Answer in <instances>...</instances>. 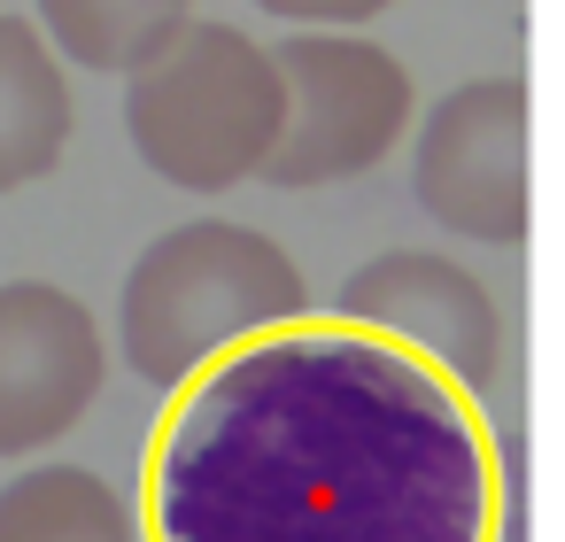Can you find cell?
<instances>
[{
    "mask_svg": "<svg viewBox=\"0 0 565 542\" xmlns=\"http://www.w3.org/2000/svg\"><path fill=\"white\" fill-rule=\"evenodd\" d=\"M503 449L465 380L356 318L248 333L163 395L140 542H503Z\"/></svg>",
    "mask_w": 565,
    "mask_h": 542,
    "instance_id": "obj_1",
    "label": "cell"
},
{
    "mask_svg": "<svg viewBox=\"0 0 565 542\" xmlns=\"http://www.w3.org/2000/svg\"><path fill=\"white\" fill-rule=\"evenodd\" d=\"M302 310H310V279L271 233L233 217H186L132 256L117 295V349L132 380L171 395L248 333H271Z\"/></svg>",
    "mask_w": 565,
    "mask_h": 542,
    "instance_id": "obj_2",
    "label": "cell"
},
{
    "mask_svg": "<svg viewBox=\"0 0 565 542\" xmlns=\"http://www.w3.org/2000/svg\"><path fill=\"white\" fill-rule=\"evenodd\" d=\"M287 125L279 55L241 24L194 17L156 63L125 78V140L179 194H233L264 179Z\"/></svg>",
    "mask_w": 565,
    "mask_h": 542,
    "instance_id": "obj_3",
    "label": "cell"
},
{
    "mask_svg": "<svg viewBox=\"0 0 565 542\" xmlns=\"http://www.w3.org/2000/svg\"><path fill=\"white\" fill-rule=\"evenodd\" d=\"M287 78V125L264 163L271 187H341L364 179L387 148H403L418 86L364 32H295L271 47Z\"/></svg>",
    "mask_w": 565,
    "mask_h": 542,
    "instance_id": "obj_4",
    "label": "cell"
},
{
    "mask_svg": "<svg viewBox=\"0 0 565 542\" xmlns=\"http://www.w3.org/2000/svg\"><path fill=\"white\" fill-rule=\"evenodd\" d=\"M411 194L457 241L480 248L526 241V86L511 71L465 78L418 117Z\"/></svg>",
    "mask_w": 565,
    "mask_h": 542,
    "instance_id": "obj_5",
    "label": "cell"
},
{
    "mask_svg": "<svg viewBox=\"0 0 565 542\" xmlns=\"http://www.w3.org/2000/svg\"><path fill=\"white\" fill-rule=\"evenodd\" d=\"M109 341L55 279H0V457L55 449L102 395Z\"/></svg>",
    "mask_w": 565,
    "mask_h": 542,
    "instance_id": "obj_6",
    "label": "cell"
},
{
    "mask_svg": "<svg viewBox=\"0 0 565 542\" xmlns=\"http://www.w3.org/2000/svg\"><path fill=\"white\" fill-rule=\"evenodd\" d=\"M333 310L411 341L418 357H434L472 395H495V380H503V310H495V295L434 248H387V256L356 264L341 279Z\"/></svg>",
    "mask_w": 565,
    "mask_h": 542,
    "instance_id": "obj_7",
    "label": "cell"
},
{
    "mask_svg": "<svg viewBox=\"0 0 565 542\" xmlns=\"http://www.w3.org/2000/svg\"><path fill=\"white\" fill-rule=\"evenodd\" d=\"M71 132H78V102L55 40L24 17H0V194L40 187L71 156Z\"/></svg>",
    "mask_w": 565,
    "mask_h": 542,
    "instance_id": "obj_8",
    "label": "cell"
},
{
    "mask_svg": "<svg viewBox=\"0 0 565 542\" xmlns=\"http://www.w3.org/2000/svg\"><path fill=\"white\" fill-rule=\"evenodd\" d=\"M0 542H140V519L94 465H24L0 480Z\"/></svg>",
    "mask_w": 565,
    "mask_h": 542,
    "instance_id": "obj_9",
    "label": "cell"
},
{
    "mask_svg": "<svg viewBox=\"0 0 565 542\" xmlns=\"http://www.w3.org/2000/svg\"><path fill=\"white\" fill-rule=\"evenodd\" d=\"M194 24V0H40V32L71 71L132 78Z\"/></svg>",
    "mask_w": 565,
    "mask_h": 542,
    "instance_id": "obj_10",
    "label": "cell"
},
{
    "mask_svg": "<svg viewBox=\"0 0 565 542\" xmlns=\"http://www.w3.org/2000/svg\"><path fill=\"white\" fill-rule=\"evenodd\" d=\"M248 9L271 17V24H302V32H349V24L387 17L395 0H248Z\"/></svg>",
    "mask_w": 565,
    "mask_h": 542,
    "instance_id": "obj_11",
    "label": "cell"
},
{
    "mask_svg": "<svg viewBox=\"0 0 565 542\" xmlns=\"http://www.w3.org/2000/svg\"><path fill=\"white\" fill-rule=\"evenodd\" d=\"M503 542H519V527H503Z\"/></svg>",
    "mask_w": 565,
    "mask_h": 542,
    "instance_id": "obj_12",
    "label": "cell"
}]
</instances>
